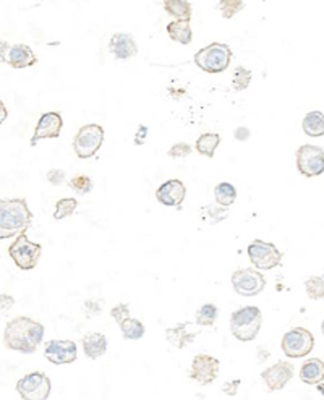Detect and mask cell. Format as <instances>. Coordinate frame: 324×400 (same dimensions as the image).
<instances>
[{"label": "cell", "instance_id": "17", "mask_svg": "<svg viewBox=\"0 0 324 400\" xmlns=\"http://www.w3.org/2000/svg\"><path fill=\"white\" fill-rule=\"evenodd\" d=\"M109 52L117 60H128L138 54V46L130 33H116L109 41Z\"/></svg>", "mask_w": 324, "mask_h": 400}, {"label": "cell", "instance_id": "40", "mask_svg": "<svg viewBox=\"0 0 324 400\" xmlns=\"http://www.w3.org/2000/svg\"><path fill=\"white\" fill-rule=\"evenodd\" d=\"M147 133H150V128H147L146 125H143V123H140L138 130H136V133H135V144L136 146H143L146 143Z\"/></svg>", "mask_w": 324, "mask_h": 400}, {"label": "cell", "instance_id": "42", "mask_svg": "<svg viewBox=\"0 0 324 400\" xmlns=\"http://www.w3.org/2000/svg\"><path fill=\"white\" fill-rule=\"evenodd\" d=\"M250 135H252V132L247 127H238L234 130V138L237 139V142H247V139L250 138Z\"/></svg>", "mask_w": 324, "mask_h": 400}, {"label": "cell", "instance_id": "25", "mask_svg": "<svg viewBox=\"0 0 324 400\" xmlns=\"http://www.w3.org/2000/svg\"><path fill=\"white\" fill-rule=\"evenodd\" d=\"M220 144V135L219 133H203L200 138L196 139L195 149L201 156H206L211 159L216 154V149L219 148Z\"/></svg>", "mask_w": 324, "mask_h": 400}, {"label": "cell", "instance_id": "32", "mask_svg": "<svg viewBox=\"0 0 324 400\" xmlns=\"http://www.w3.org/2000/svg\"><path fill=\"white\" fill-rule=\"evenodd\" d=\"M227 216H229V207L224 206H204L201 210V217L209 224L223 222Z\"/></svg>", "mask_w": 324, "mask_h": 400}, {"label": "cell", "instance_id": "10", "mask_svg": "<svg viewBox=\"0 0 324 400\" xmlns=\"http://www.w3.org/2000/svg\"><path fill=\"white\" fill-rule=\"evenodd\" d=\"M298 172L306 178L320 177L324 173V149L321 146L303 144L295 153Z\"/></svg>", "mask_w": 324, "mask_h": 400}, {"label": "cell", "instance_id": "37", "mask_svg": "<svg viewBox=\"0 0 324 400\" xmlns=\"http://www.w3.org/2000/svg\"><path fill=\"white\" fill-rule=\"evenodd\" d=\"M45 178H48V182L54 185V187H60V185H64L65 182V172L62 171V168H50V171L45 173Z\"/></svg>", "mask_w": 324, "mask_h": 400}, {"label": "cell", "instance_id": "18", "mask_svg": "<svg viewBox=\"0 0 324 400\" xmlns=\"http://www.w3.org/2000/svg\"><path fill=\"white\" fill-rule=\"evenodd\" d=\"M5 64H9L15 70L28 69V67H34L38 64V55L26 44H13L9 50Z\"/></svg>", "mask_w": 324, "mask_h": 400}, {"label": "cell", "instance_id": "29", "mask_svg": "<svg viewBox=\"0 0 324 400\" xmlns=\"http://www.w3.org/2000/svg\"><path fill=\"white\" fill-rule=\"evenodd\" d=\"M219 316V308L213 303H206L196 309V324L200 326H213Z\"/></svg>", "mask_w": 324, "mask_h": 400}, {"label": "cell", "instance_id": "19", "mask_svg": "<svg viewBox=\"0 0 324 400\" xmlns=\"http://www.w3.org/2000/svg\"><path fill=\"white\" fill-rule=\"evenodd\" d=\"M82 345L84 355H86L89 360H98L107 352V339L101 332H88V334H84L82 339Z\"/></svg>", "mask_w": 324, "mask_h": 400}, {"label": "cell", "instance_id": "7", "mask_svg": "<svg viewBox=\"0 0 324 400\" xmlns=\"http://www.w3.org/2000/svg\"><path fill=\"white\" fill-rule=\"evenodd\" d=\"M50 391H52V381L43 371L28 373L16 382V392L25 400H45L50 397Z\"/></svg>", "mask_w": 324, "mask_h": 400}, {"label": "cell", "instance_id": "43", "mask_svg": "<svg viewBox=\"0 0 324 400\" xmlns=\"http://www.w3.org/2000/svg\"><path fill=\"white\" fill-rule=\"evenodd\" d=\"M10 44L7 41H4V39H0V62H5V59H7V54H9V50H10Z\"/></svg>", "mask_w": 324, "mask_h": 400}, {"label": "cell", "instance_id": "28", "mask_svg": "<svg viewBox=\"0 0 324 400\" xmlns=\"http://www.w3.org/2000/svg\"><path fill=\"white\" fill-rule=\"evenodd\" d=\"M252 80H253V72L247 69V67L238 65L234 73H232V88H234V91L237 93L245 91L250 84H252Z\"/></svg>", "mask_w": 324, "mask_h": 400}, {"label": "cell", "instance_id": "33", "mask_svg": "<svg viewBox=\"0 0 324 400\" xmlns=\"http://www.w3.org/2000/svg\"><path fill=\"white\" fill-rule=\"evenodd\" d=\"M78 207V201L75 198H64L59 200L55 205V211H54V219L55 221H62L68 216H73L77 212Z\"/></svg>", "mask_w": 324, "mask_h": 400}, {"label": "cell", "instance_id": "41", "mask_svg": "<svg viewBox=\"0 0 324 400\" xmlns=\"http://www.w3.org/2000/svg\"><path fill=\"white\" fill-rule=\"evenodd\" d=\"M240 384H242L240 379H234L230 382H225V384H223V392L227 394V396L234 397V396H237L238 387H240Z\"/></svg>", "mask_w": 324, "mask_h": 400}, {"label": "cell", "instance_id": "39", "mask_svg": "<svg viewBox=\"0 0 324 400\" xmlns=\"http://www.w3.org/2000/svg\"><path fill=\"white\" fill-rule=\"evenodd\" d=\"M15 307V298L9 294H0V313L9 314L10 309Z\"/></svg>", "mask_w": 324, "mask_h": 400}, {"label": "cell", "instance_id": "34", "mask_svg": "<svg viewBox=\"0 0 324 400\" xmlns=\"http://www.w3.org/2000/svg\"><path fill=\"white\" fill-rule=\"evenodd\" d=\"M68 188H72L78 195H88L93 191V180L84 173H78L68 182Z\"/></svg>", "mask_w": 324, "mask_h": 400}, {"label": "cell", "instance_id": "36", "mask_svg": "<svg viewBox=\"0 0 324 400\" xmlns=\"http://www.w3.org/2000/svg\"><path fill=\"white\" fill-rule=\"evenodd\" d=\"M130 313H132V312H130L128 303H118V305H116L111 309V316L116 319L117 324L122 323L123 319L130 318Z\"/></svg>", "mask_w": 324, "mask_h": 400}, {"label": "cell", "instance_id": "38", "mask_svg": "<svg viewBox=\"0 0 324 400\" xmlns=\"http://www.w3.org/2000/svg\"><path fill=\"white\" fill-rule=\"evenodd\" d=\"M102 303L101 300H94V298H89V300L84 302V312H86L88 316H99L102 312Z\"/></svg>", "mask_w": 324, "mask_h": 400}, {"label": "cell", "instance_id": "13", "mask_svg": "<svg viewBox=\"0 0 324 400\" xmlns=\"http://www.w3.org/2000/svg\"><path fill=\"white\" fill-rule=\"evenodd\" d=\"M44 357L52 365H72L78 358L77 342L70 339H52L45 342Z\"/></svg>", "mask_w": 324, "mask_h": 400}, {"label": "cell", "instance_id": "5", "mask_svg": "<svg viewBox=\"0 0 324 400\" xmlns=\"http://www.w3.org/2000/svg\"><path fill=\"white\" fill-rule=\"evenodd\" d=\"M43 255V245L28 240L26 234L15 236V241L9 246V256L13 259L16 268L21 271H33L38 266Z\"/></svg>", "mask_w": 324, "mask_h": 400}, {"label": "cell", "instance_id": "12", "mask_svg": "<svg viewBox=\"0 0 324 400\" xmlns=\"http://www.w3.org/2000/svg\"><path fill=\"white\" fill-rule=\"evenodd\" d=\"M220 362L214 358L213 355L200 353L193 358L191 368L189 371V377L193 381L200 382L201 386H209L218 379Z\"/></svg>", "mask_w": 324, "mask_h": 400}, {"label": "cell", "instance_id": "1", "mask_svg": "<svg viewBox=\"0 0 324 400\" xmlns=\"http://www.w3.org/2000/svg\"><path fill=\"white\" fill-rule=\"evenodd\" d=\"M44 334L45 328L39 321L30 316H18L5 324L4 343L10 350L31 355L43 343Z\"/></svg>", "mask_w": 324, "mask_h": 400}, {"label": "cell", "instance_id": "30", "mask_svg": "<svg viewBox=\"0 0 324 400\" xmlns=\"http://www.w3.org/2000/svg\"><path fill=\"white\" fill-rule=\"evenodd\" d=\"M305 292L310 300H323L324 297V278L320 275H311L305 280Z\"/></svg>", "mask_w": 324, "mask_h": 400}, {"label": "cell", "instance_id": "2", "mask_svg": "<svg viewBox=\"0 0 324 400\" xmlns=\"http://www.w3.org/2000/svg\"><path fill=\"white\" fill-rule=\"evenodd\" d=\"M33 222V212L25 198H0V240L25 234Z\"/></svg>", "mask_w": 324, "mask_h": 400}, {"label": "cell", "instance_id": "21", "mask_svg": "<svg viewBox=\"0 0 324 400\" xmlns=\"http://www.w3.org/2000/svg\"><path fill=\"white\" fill-rule=\"evenodd\" d=\"M324 377V363L321 358H310L300 368V379L305 384H320Z\"/></svg>", "mask_w": 324, "mask_h": 400}, {"label": "cell", "instance_id": "22", "mask_svg": "<svg viewBox=\"0 0 324 400\" xmlns=\"http://www.w3.org/2000/svg\"><path fill=\"white\" fill-rule=\"evenodd\" d=\"M166 31L174 42H179L181 46H189V44L193 41V31L190 21H180V20L170 21L166 28Z\"/></svg>", "mask_w": 324, "mask_h": 400}, {"label": "cell", "instance_id": "44", "mask_svg": "<svg viewBox=\"0 0 324 400\" xmlns=\"http://www.w3.org/2000/svg\"><path fill=\"white\" fill-rule=\"evenodd\" d=\"M7 117H9V110H7V105L4 104V101L0 99V125L7 120Z\"/></svg>", "mask_w": 324, "mask_h": 400}, {"label": "cell", "instance_id": "23", "mask_svg": "<svg viewBox=\"0 0 324 400\" xmlns=\"http://www.w3.org/2000/svg\"><path fill=\"white\" fill-rule=\"evenodd\" d=\"M162 8L169 16L180 21L191 20L190 0H162Z\"/></svg>", "mask_w": 324, "mask_h": 400}, {"label": "cell", "instance_id": "16", "mask_svg": "<svg viewBox=\"0 0 324 400\" xmlns=\"http://www.w3.org/2000/svg\"><path fill=\"white\" fill-rule=\"evenodd\" d=\"M186 187L179 178L167 180V182H164L156 191V200L161 202L162 206L177 207V210H180V206L184 205Z\"/></svg>", "mask_w": 324, "mask_h": 400}, {"label": "cell", "instance_id": "45", "mask_svg": "<svg viewBox=\"0 0 324 400\" xmlns=\"http://www.w3.org/2000/svg\"><path fill=\"white\" fill-rule=\"evenodd\" d=\"M258 355H259V362H264L266 358H269V352L266 350L264 347H258Z\"/></svg>", "mask_w": 324, "mask_h": 400}, {"label": "cell", "instance_id": "6", "mask_svg": "<svg viewBox=\"0 0 324 400\" xmlns=\"http://www.w3.org/2000/svg\"><path fill=\"white\" fill-rule=\"evenodd\" d=\"M102 143H104V128L98 123H88L79 128L73 138V151L78 159H91L98 154Z\"/></svg>", "mask_w": 324, "mask_h": 400}, {"label": "cell", "instance_id": "11", "mask_svg": "<svg viewBox=\"0 0 324 400\" xmlns=\"http://www.w3.org/2000/svg\"><path fill=\"white\" fill-rule=\"evenodd\" d=\"M232 287H234L235 294L240 297H257L266 287V278L263 273L253 268H242L232 274L230 278Z\"/></svg>", "mask_w": 324, "mask_h": 400}, {"label": "cell", "instance_id": "31", "mask_svg": "<svg viewBox=\"0 0 324 400\" xmlns=\"http://www.w3.org/2000/svg\"><path fill=\"white\" fill-rule=\"evenodd\" d=\"M216 8L219 10L223 18L230 20L245 8V0H220V2L216 5Z\"/></svg>", "mask_w": 324, "mask_h": 400}, {"label": "cell", "instance_id": "24", "mask_svg": "<svg viewBox=\"0 0 324 400\" xmlns=\"http://www.w3.org/2000/svg\"><path fill=\"white\" fill-rule=\"evenodd\" d=\"M303 132L311 138H321L324 137V115L321 110L308 112L303 118Z\"/></svg>", "mask_w": 324, "mask_h": 400}, {"label": "cell", "instance_id": "14", "mask_svg": "<svg viewBox=\"0 0 324 400\" xmlns=\"http://www.w3.org/2000/svg\"><path fill=\"white\" fill-rule=\"evenodd\" d=\"M294 373V363L281 360V362L271 365L264 371H261V379H263L269 392H276L282 391L292 381Z\"/></svg>", "mask_w": 324, "mask_h": 400}, {"label": "cell", "instance_id": "3", "mask_svg": "<svg viewBox=\"0 0 324 400\" xmlns=\"http://www.w3.org/2000/svg\"><path fill=\"white\" fill-rule=\"evenodd\" d=\"M234 52L229 44L225 42H211L209 46L203 47L195 54V65L209 75H218L229 69Z\"/></svg>", "mask_w": 324, "mask_h": 400}, {"label": "cell", "instance_id": "20", "mask_svg": "<svg viewBox=\"0 0 324 400\" xmlns=\"http://www.w3.org/2000/svg\"><path fill=\"white\" fill-rule=\"evenodd\" d=\"M198 337V332H189V323H180L174 328L166 329V339L170 343V345L179 348H185L189 343L195 342V339Z\"/></svg>", "mask_w": 324, "mask_h": 400}, {"label": "cell", "instance_id": "27", "mask_svg": "<svg viewBox=\"0 0 324 400\" xmlns=\"http://www.w3.org/2000/svg\"><path fill=\"white\" fill-rule=\"evenodd\" d=\"M118 328H121L125 341H140L146 332L145 324L140 319L132 318H127L122 323H118Z\"/></svg>", "mask_w": 324, "mask_h": 400}, {"label": "cell", "instance_id": "8", "mask_svg": "<svg viewBox=\"0 0 324 400\" xmlns=\"http://www.w3.org/2000/svg\"><path fill=\"white\" fill-rule=\"evenodd\" d=\"M282 253L274 244L264 240H253L248 245V258L258 271H271L282 263Z\"/></svg>", "mask_w": 324, "mask_h": 400}, {"label": "cell", "instance_id": "26", "mask_svg": "<svg viewBox=\"0 0 324 400\" xmlns=\"http://www.w3.org/2000/svg\"><path fill=\"white\" fill-rule=\"evenodd\" d=\"M214 198L219 206L229 207L237 200V188L229 182H220L214 187Z\"/></svg>", "mask_w": 324, "mask_h": 400}, {"label": "cell", "instance_id": "15", "mask_svg": "<svg viewBox=\"0 0 324 400\" xmlns=\"http://www.w3.org/2000/svg\"><path fill=\"white\" fill-rule=\"evenodd\" d=\"M62 128H64V118H62L59 112H44V114L39 117L30 144L36 146L41 139L59 138Z\"/></svg>", "mask_w": 324, "mask_h": 400}, {"label": "cell", "instance_id": "9", "mask_svg": "<svg viewBox=\"0 0 324 400\" xmlns=\"http://www.w3.org/2000/svg\"><path fill=\"white\" fill-rule=\"evenodd\" d=\"M315 347V337L308 329L294 328L286 332L281 341V348L289 358H303Z\"/></svg>", "mask_w": 324, "mask_h": 400}, {"label": "cell", "instance_id": "35", "mask_svg": "<svg viewBox=\"0 0 324 400\" xmlns=\"http://www.w3.org/2000/svg\"><path fill=\"white\" fill-rule=\"evenodd\" d=\"M191 154V146L189 143H175L172 148L167 151V156L172 157V159H181V157H186Z\"/></svg>", "mask_w": 324, "mask_h": 400}, {"label": "cell", "instance_id": "4", "mask_svg": "<svg viewBox=\"0 0 324 400\" xmlns=\"http://www.w3.org/2000/svg\"><path fill=\"white\" fill-rule=\"evenodd\" d=\"M261 324H263V314L258 307H243L230 314V332L240 342L257 339Z\"/></svg>", "mask_w": 324, "mask_h": 400}]
</instances>
